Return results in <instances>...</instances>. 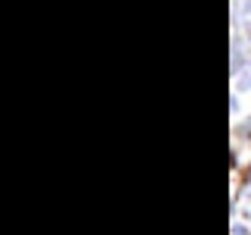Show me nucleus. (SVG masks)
I'll list each match as a JSON object with an SVG mask.
<instances>
[{"label": "nucleus", "mask_w": 251, "mask_h": 235, "mask_svg": "<svg viewBox=\"0 0 251 235\" xmlns=\"http://www.w3.org/2000/svg\"><path fill=\"white\" fill-rule=\"evenodd\" d=\"M245 16H248V19H251V3H248V6H245Z\"/></svg>", "instance_id": "nucleus-1"}]
</instances>
